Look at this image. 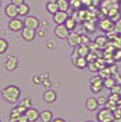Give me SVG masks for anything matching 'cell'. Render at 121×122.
I'll return each instance as SVG.
<instances>
[{
    "instance_id": "27",
    "label": "cell",
    "mask_w": 121,
    "mask_h": 122,
    "mask_svg": "<svg viewBox=\"0 0 121 122\" xmlns=\"http://www.w3.org/2000/svg\"><path fill=\"white\" fill-rule=\"evenodd\" d=\"M9 49V43L6 39L0 37V54H3L8 51Z\"/></svg>"
},
{
    "instance_id": "15",
    "label": "cell",
    "mask_w": 121,
    "mask_h": 122,
    "mask_svg": "<svg viewBox=\"0 0 121 122\" xmlns=\"http://www.w3.org/2000/svg\"><path fill=\"white\" fill-rule=\"evenodd\" d=\"M67 18H68L67 12L57 11L56 13L53 15V21L55 22V25H64Z\"/></svg>"
},
{
    "instance_id": "14",
    "label": "cell",
    "mask_w": 121,
    "mask_h": 122,
    "mask_svg": "<svg viewBox=\"0 0 121 122\" xmlns=\"http://www.w3.org/2000/svg\"><path fill=\"white\" fill-rule=\"evenodd\" d=\"M25 114L29 119V122H36L39 119V114L40 112L34 107H29V108L25 109Z\"/></svg>"
},
{
    "instance_id": "29",
    "label": "cell",
    "mask_w": 121,
    "mask_h": 122,
    "mask_svg": "<svg viewBox=\"0 0 121 122\" xmlns=\"http://www.w3.org/2000/svg\"><path fill=\"white\" fill-rule=\"evenodd\" d=\"M113 58H114V61H116V62H120L121 61V48H118L114 51Z\"/></svg>"
},
{
    "instance_id": "33",
    "label": "cell",
    "mask_w": 121,
    "mask_h": 122,
    "mask_svg": "<svg viewBox=\"0 0 121 122\" xmlns=\"http://www.w3.org/2000/svg\"><path fill=\"white\" fill-rule=\"evenodd\" d=\"M120 98H121L120 95H118V93H115V92H111V95H109V97L107 98V99L114 101V102H118V101L120 100Z\"/></svg>"
},
{
    "instance_id": "11",
    "label": "cell",
    "mask_w": 121,
    "mask_h": 122,
    "mask_svg": "<svg viewBox=\"0 0 121 122\" xmlns=\"http://www.w3.org/2000/svg\"><path fill=\"white\" fill-rule=\"evenodd\" d=\"M21 37L25 41H32L36 37V30L30 29V28H24L21 30Z\"/></svg>"
},
{
    "instance_id": "32",
    "label": "cell",
    "mask_w": 121,
    "mask_h": 122,
    "mask_svg": "<svg viewBox=\"0 0 121 122\" xmlns=\"http://www.w3.org/2000/svg\"><path fill=\"white\" fill-rule=\"evenodd\" d=\"M98 57H99V56H97V55L95 54L94 52H91V51H90V52H89V53H88V54H87V56H86V58H87L88 63H91V62H96Z\"/></svg>"
},
{
    "instance_id": "48",
    "label": "cell",
    "mask_w": 121,
    "mask_h": 122,
    "mask_svg": "<svg viewBox=\"0 0 121 122\" xmlns=\"http://www.w3.org/2000/svg\"><path fill=\"white\" fill-rule=\"evenodd\" d=\"M118 2H119V3L121 4V0H118Z\"/></svg>"
},
{
    "instance_id": "50",
    "label": "cell",
    "mask_w": 121,
    "mask_h": 122,
    "mask_svg": "<svg viewBox=\"0 0 121 122\" xmlns=\"http://www.w3.org/2000/svg\"><path fill=\"white\" fill-rule=\"evenodd\" d=\"M120 37H121V34H120Z\"/></svg>"
},
{
    "instance_id": "7",
    "label": "cell",
    "mask_w": 121,
    "mask_h": 122,
    "mask_svg": "<svg viewBox=\"0 0 121 122\" xmlns=\"http://www.w3.org/2000/svg\"><path fill=\"white\" fill-rule=\"evenodd\" d=\"M54 34L60 39H67V37L70 34V31L67 29L65 25H56L54 29Z\"/></svg>"
},
{
    "instance_id": "8",
    "label": "cell",
    "mask_w": 121,
    "mask_h": 122,
    "mask_svg": "<svg viewBox=\"0 0 121 122\" xmlns=\"http://www.w3.org/2000/svg\"><path fill=\"white\" fill-rule=\"evenodd\" d=\"M25 109H27V108H25L24 106H21V105L18 104L17 106H15L12 111H11L10 117H9V121H10V122H17L19 116L21 114H24V112H25Z\"/></svg>"
},
{
    "instance_id": "39",
    "label": "cell",
    "mask_w": 121,
    "mask_h": 122,
    "mask_svg": "<svg viewBox=\"0 0 121 122\" xmlns=\"http://www.w3.org/2000/svg\"><path fill=\"white\" fill-rule=\"evenodd\" d=\"M111 90V92H115V93H118V95H121V86L120 85H117V84H116V85L114 86Z\"/></svg>"
},
{
    "instance_id": "38",
    "label": "cell",
    "mask_w": 121,
    "mask_h": 122,
    "mask_svg": "<svg viewBox=\"0 0 121 122\" xmlns=\"http://www.w3.org/2000/svg\"><path fill=\"white\" fill-rule=\"evenodd\" d=\"M45 34H46V31H45V29H44V28H40V27H39L38 29L36 30V36L44 37V36H45Z\"/></svg>"
},
{
    "instance_id": "20",
    "label": "cell",
    "mask_w": 121,
    "mask_h": 122,
    "mask_svg": "<svg viewBox=\"0 0 121 122\" xmlns=\"http://www.w3.org/2000/svg\"><path fill=\"white\" fill-rule=\"evenodd\" d=\"M76 51L79 56H87V54L90 52V49L88 48L87 45H79V47H76Z\"/></svg>"
},
{
    "instance_id": "31",
    "label": "cell",
    "mask_w": 121,
    "mask_h": 122,
    "mask_svg": "<svg viewBox=\"0 0 121 122\" xmlns=\"http://www.w3.org/2000/svg\"><path fill=\"white\" fill-rule=\"evenodd\" d=\"M105 106H106V108L111 109V111H114V109L117 107V102H114V101L107 99V102H106Z\"/></svg>"
},
{
    "instance_id": "10",
    "label": "cell",
    "mask_w": 121,
    "mask_h": 122,
    "mask_svg": "<svg viewBox=\"0 0 121 122\" xmlns=\"http://www.w3.org/2000/svg\"><path fill=\"white\" fill-rule=\"evenodd\" d=\"M4 67H5V69L8 71H14V70H16L18 67V58L13 55L8 56L5 63H4Z\"/></svg>"
},
{
    "instance_id": "18",
    "label": "cell",
    "mask_w": 121,
    "mask_h": 122,
    "mask_svg": "<svg viewBox=\"0 0 121 122\" xmlns=\"http://www.w3.org/2000/svg\"><path fill=\"white\" fill-rule=\"evenodd\" d=\"M39 119H40L41 122H51L53 120L52 112L48 111V109H45V111L40 112V114H39Z\"/></svg>"
},
{
    "instance_id": "37",
    "label": "cell",
    "mask_w": 121,
    "mask_h": 122,
    "mask_svg": "<svg viewBox=\"0 0 121 122\" xmlns=\"http://www.w3.org/2000/svg\"><path fill=\"white\" fill-rule=\"evenodd\" d=\"M41 85H43L46 89H48V88L51 87L52 83L50 82V80H49V79H45V80H43V81H41Z\"/></svg>"
},
{
    "instance_id": "42",
    "label": "cell",
    "mask_w": 121,
    "mask_h": 122,
    "mask_svg": "<svg viewBox=\"0 0 121 122\" xmlns=\"http://www.w3.org/2000/svg\"><path fill=\"white\" fill-rule=\"evenodd\" d=\"M11 2H12V3H14L15 4V5H20V4H22L25 2V0H11Z\"/></svg>"
},
{
    "instance_id": "35",
    "label": "cell",
    "mask_w": 121,
    "mask_h": 122,
    "mask_svg": "<svg viewBox=\"0 0 121 122\" xmlns=\"http://www.w3.org/2000/svg\"><path fill=\"white\" fill-rule=\"evenodd\" d=\"M115 31L117 32L118 34H121V18H119V19L115 22Z\"/></svg>"
},
{
    "instance_id": "2",
    "label": "cell",
    "mask_w": 121,
    "mask_h": 122,
    "mask_svg": "<svg viewBox=\"0 0 121 122\" xmlns=\"http://www.w3.org/2000/svg\"><path fill=\"white\" fill-rule=\"evenodd\" d=\"M97 120L99 122H113L114 120L113 111L106 108V107L99 109V112L97 114Z\"/></svg>"
},
{
    "instance_id": "46",
    "label": "cell",
    "mask_w": 121,
    "mask_h": 122,
    "mask_svg": "<svg viewBox=\"0 0 121 122\" xmlns=\"http://www.w3.org/2000/svg\"><path fill=\"white\" fill-rule=\"evenodd\" d=\"M113 122H121V118H114Z\"/></svg>"
},
{
    "instance_id": "36",
    "label": "cell",
    "mask_w": 121,
    "mask_h": 122,
    "mask_svg": "<svg viewBox=\"0 0 121 122\" xmlns=\"http://www.w3.org/2000/svg\"><path fill=\"white\" fill-rule=\"evenodd\" d=\"M113 114H114V118H121V107L117 106L113 111Z\"/></svg>"
},
{
    "instance_id": "41",
    "label": "cell",
    "mask_w": 121,
    "mask_h": 122,
    "mask_svg": "<svg viewBox=\"0 0 121 122\" xmlns=\"http://www.w3.org/2000/svg\"><path fill=\"white\" fill-rule=\"evenodd\" d=\"M32 81H33V83L35 84V85H39V84H41V79H40V76H33V79H32Z\"/></svg>"
},
{
    "instance_id": "22",
    "label": "cell",
    "mask_w": 121,
    "mask_h": 122,
    "mask_svg": "<svg viewBox=\"0 0 121 122\" xmlns=\"http://www.w3.org/2000/svg\"><path fill=\"white\" fill-rule=\"evenodd\" d=\"M108 43V38L107 36H98L95 41V45L98 47V48L102 49L103 47H105Z\"/></svg>"
},
{
    "instance_id": "23",
    "label": "cell",
    "mask_w": 121,
    "mask_h": 122,
    "mask_svg": "<svg viewBox=\"0 0 121 122\" xmlns=\"http://www.w3.org/2000/svg\"><path fill=\"white\" fill-rule=\"evenodd\" d=\"M64 25H66V28L69 30V31H73V30L76 29V19H74L73 17L68 16V18L66 19V21H65Z\"/></svg>"
},
{
    "instance_id": "28",
    "label": "cell",
    "mask_w": 121,
    "mask_h": 122,
    "mask_svg": "<svg viewBox=\"0 0 121 122\" xmlns=\"http://www.w3.org/2000/svg\"><path fill=\"white\" fill-rule=\"evenodd\" d=\"M18 104L24 106L25 108H29V107H32V100L30 98H25V99L20 100Z\"/></svg>"
},
{
    "instance_id": "9",
    "label": "cell",
    "mask_w": 121,
    "mask_h": 122,
    "mask_svg": "<svg viewBox=\"0 0 121 122\" xmlns=\"http://www.w3.org/2000/svg\"><path fill=\"white\" fill-rule=\"evenodd\" d=\"M43 99L46 103H48V104H52V103H54L57 99L56 91H55L54 89H50V88L47 89L43 95Z\"/></svg>"
},
{
    "instance_id": "24",
    "label": "cell",
    "mask_w": 121,
    "mask_h": 122,
    "mask_svg": "<svg viewBox=\"0 0 121 122\" xmlns=\"http://www.w3.org/2000/svg\"><path fill=\"white\" fill-rule=\"evenodd\" d=\"M57 5H59V10L63 12H67L70 8V3L69 0H56Z\"/></svg>"
},
{
    "instance_id": "34",
    "label": "cell",
    "mask_w": 121,
    "mask_h": 122,
    "mask_svg": "<svg viewBox=\"0 0 121 122\" xmlns=\"http://www.w3.org/2000/svg\"><path fill=\"white\" fill-rule=\"evenodd\" d=\"M98 103H99V106H105L106 102H107V99H106L104 96H100L99 98H97Z\"/></svg>"
},
{
    "instance_id": "25",
    "label": "cell",
    "mask_w": 121,
    "mask_h": 122,
    "mask_svg": "<svg viewBox=\"0 0 121 122\" xmlns=\"http://www.w3.org/2000/svg\"><path fill=\"white\" fill-rule=\"evenodd\" d=\"M116 85V80L111 76H108V78L103 80V86L107 89H111L114 86Z\"/></svg>"
},
{
    "instance_id": "49",
    "label": "cell",
    "mask_w": 121,
    "mask_h": 122,
    "mask_svg": "<svg viewBox=\"0 0 121 122\" xmlns=\"http://www.w3.org/2000/svg\"><path fill=\"white\" fill-rule=\"evenodd\" d=\"M0 8H1V1H0Z\"/></svg>"
},
{
    "instance_id": "17",
    "label": "cell",
    "mask_w": 121,
    "mask_h": 122,
    "mask_svg": "<svg viewBox=\"0 0 121 122\" xmlns=\"http://www.w3.org/2000/svg\"><path fill=\"white\" fill-rule=\"evenodd\" d=\"M80 39H81V35L76 32H71L69 34V36L67 37V41H68V45L70 47H78V45H80Z\"/></svg>"
},
{
    "instance_id": "6",
    "label": "cell",
    "mask_w": 121,
    "mask_h": 122,
    "mask_svg": "<svg viewBox=\"0 0 121 122\" xmlns=\"http://www.w3.org/2000/svg\"><path fill=\"white\" fill-rule=\"evenodd\" d=\"M9 29L13 32H19L21 31L22 29L25 28V25H24V20L19 19V18H12V19L9 21V25H8Z\"/></svg>"
},
{
    "instance_id": "43",
    "label": "cell",
    "mask_w": 121,
    "mask_h": 122,
    "mask_svg": "<svg viewBox=\"0 0 121 122\" xmlns=\"http://www.w3.org/2000/svg\"><path fill=\"white\" fill-rule=\"evenodd\" d=\"M54 47H55V44L52 43V41H49V43L47 44V48H49V49H53Z\"/></svg>"
},
{
    "instance_id": "51",
    "label": "cell",
    "mask_w": 121,
    "mask_h": 122,
    "mask_svg": "<svg viewBox=\"0 0 121 122\" xmlns=\"http://www.w3.org/2000/svg\"><path fill=\"white\" fill-rule=\"evenodd\" d=\"M0 122H1V120H0Z\"/></svg>"
},
{
    "instance_id": "4",
    "label": "cell",
    "mask_w": 121,
    "mask_h": 122,
    "mask_svg": "<svg viewBox=\"0 0 121 122\" xmlns=\"http://www.w3.org/2000/svg\"><path fill=\"white\" fill-rule=\"evenodd\" d=\"M99 28L101 31L105 32V33H108V32L115 30V22H114L109 17H105V18L100 20Z\"/></svg>"
},
{
    "instance_id": "13",
    "label": "cell",
    "mask_w": 121,
    "mask_h": 122,
    "mask_svg": "<svg viewBox=\"0 0 121 122\" xmlns=\"http://www.w3.org/2000/svg\"><path fill=\"white\" fill-rule=\"evenodd\" d=\"M4 13H5V15L8 16L9 18H16L18 16V6L15 5L14 3H9L8 5L5 6V9H4Z\"/></svg>"
},
{
    "instance_id": "26",
    "label": "cell",
    "mask_w": 121,
    "mask_h": 122,
    "mask_svg": "<svg viewBox=\"0 0 121 122\" xmlns=\"http://www.w3.org/2000/svg\"><path fill=\"white\" fill-rule=\"evenodd\" d=\"M111 68L109 67H104V68H102V69H100L99 70V76H101L102 79H106V78H108V76H111Z\"/></svg>"
},
{
    "instance_id": "19",
    "label": "cell",
    "mask_w": 121,
    "mask_h": 122,
    "mask_svg": "<svg viewBox=\"0 0 121 122\" xmlns=\"http://www.w3.org/2000/svg\"><path fill=\"white\" fill-rule=\"evenodd\" d=\"M46 9H47V11L50 14H52V15H54L57 11H60L59 5H57V2L54 1V0H49L47 2V4H46Z\"/></svg>"
},
{
    "instance_id": "12",
    "label": "cell",
    "mask_w": 121,
    "mask_h": 122,
    "mask_svg": "<svg viewBox=\"0 0 121 122\" xmlns=\"http://www.w3.org/2000/svg\"><path fill=\"white\" fill-rule=\"evenodd\" d=\"M72 63H73V66L76 67L78 69H86L88 67V61L85 56H78V57H74L72 58Z\"/></svg>"
},
{
    "instance_id": "3",
    "label": "cell",
    "mask_w": 121,
    "mask_h": 122,
    "mask_svg": "<svg viewBox=\"0 0 121 122\" xmlns=\"http://www.w3.org/2000/svg\"><path fill=\"white\" fill-rule=\"evenodd\" d=\"M89 86L90 89L94 93H99L100 91L103 89V79L98 74V76H94L89 81Z\"/></svg>"
},
{
    "instance_id": "44",
    "label": "cell",
    "mask_w": 121,
    "mask_h": 122,
    "mask_svg": "<svg viewBox=\"0 0 121 122\" xmlns=\"http://www.w3.org/2000/svg\"><path fill=\"white\" fill-rule=\"evenodd\" d=\"M51 122H67V121L64 120L63 118H55V119H53Z\"/></svg>"
},
{
    "instance_id": "30",
    "label": "cell",
    "mask_w": 121,
    "mask_h": 122,
    "mask_svg": "<svg viewBox=\"0 0 121 122\" xmlns=\"http://www.w3.org/2000/svg\"><path fill=\"white\" fill-rule=\"evenodd\" d=\"M88 69L90 70L91 72H99V70H100V68L98 67V65L96 64V62H91V63H88Z\"/></svg>"
},
{
    "instance_id": "21",
    "label": "cell",
    "mask_w": 121,
    "mask_h": 122,
    "mask_svg": "<svg viewBox=\"0 0 121 122\" xmlns=\"http://www.w3.org/2000/svg\"><path fill=\"white\" fill-rule=\"evenodd\" d=\"M30 13V6L28 5L27 3H22L20 5H18V16H22V17H25L28 16Z\"/></svg>"
},
{
    "instance_id": "47",
    "label": "cell",
    "mask_w": 121,
    "mask_h": 122,
    "mask_svg": "<svg viewBox=\"0 0 121 122\" xmlns=\"http://www.w3.org/2000/svg\"><path fill=\"white\" fill-rule=\"evenodd\" d=\"M85 122H95V121H90V120H87V121H85Z\"/></svg>"
},
{
    "instance_id": "5",
    "label": "cell",
    "mask_w": 121,
    "mask_h": 122,
    "mask_svg": "<svg viewBox=\"0 0 121 122\" xmlns=\"http://www.w3.org/2000/svg\"><path fill=\"white\" fill-rule=\"evenodd\" d=\"M24 25H25V28L37 30L39 27H40V21H39V19L37 17H35V16L28 15V16H25V19H24Z\"/></svg>"
},
{
    "instance_id": "1",
    "label": "cell",
    "mask_w": 121,
    "mask_h": 122,
    "mask_svg": "<svg viewBox=\"0 0 121 122\" xmlns=\"http://www.w3.org/2000/svg\"><path fill=\"white\" fill-rule=\"evenodd\" d=\"M1 95L5 102L10 103V104H16L20 100L21 90H20V88L18 86L11 84V85L5 86V87L2 89Z\"/></svg>"
},
{
    "instance_id": "45",
    "label": "cell",
    "mask_w": 121,
    "mask_h": 122,
    "mask_svg": "<svg viewBox=\"0 0 121 122\" xmlns=\"http://www.w3.org/2000/svg\"><path fill=\"white\" fill-rule=\"evenodd\" d=\"M40 25H43V27H41V28H44V29H46V28H47V23H46V21H41Z\"/></svg>"
},
{
    "instance_id": "16",
    "label": "cell",
    "mask_w": 121,
    "mask_h": 122,
    "mask_svg": "<svg viewBox=\"0 0 121 122\" xmlns=\"http://www.w3.org/2000/svg\"><path fill=\"white\" fill-rule=\"evenodd\" d=\"M85 107L89 112H96L99 108V103H98L97 98L89 97L85 102Z\"/></svg>"
},
{
    "instance_id": "40",
    "label": "cell",
    "mask_w": 121,
    "mask_h": 122,
    "mask_svg": "<svg viewBox=\"0 0 121 122\" xmlns=\"http://www.w3.org/2000/svg\"><path fill=\"white\" fill-rule=\"evenodd\" d=\"M17 122H29V119H28V117L25 116V114H21L19 116V118H18V121Z\"/></svg>"
}]
</instances>
